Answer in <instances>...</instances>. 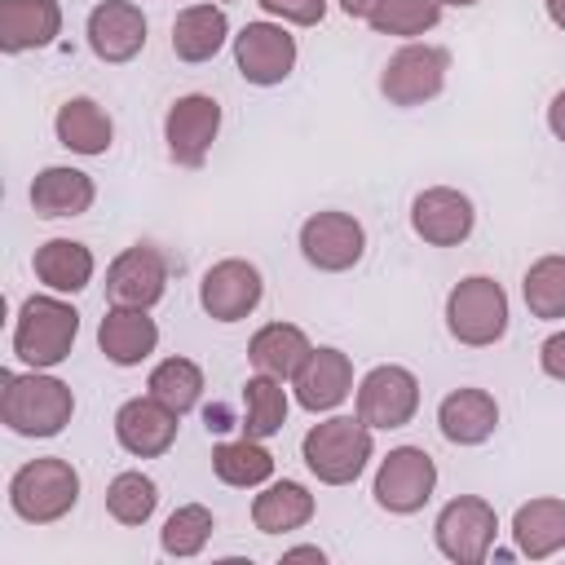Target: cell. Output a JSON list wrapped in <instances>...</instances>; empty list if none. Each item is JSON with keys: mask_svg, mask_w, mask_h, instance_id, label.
<instances>
[{"mask_svg": "<svg viewBox=\"0 0 565 565\" xmlns=\"http://www.w3.org/2000/svg\"><path fill=\"white\" fill-rule=\"evenodd\" d=\"M168 291V256L154 243H132L106 265V296L110 305L154 309Z\"/></svg>", "mask_w": 565, "mask_h": 565, "instance_id": "5bb4252c", "label": "cell"}, {"mask_svg": "<svg viewBox=\"0 0 565 565\" xmlns=\"http://www.w3.org/2000/svg\"><path fill=\"white\" fill-rule=\"evenodd\" d=\"M177 428H181V415L168 411L159 397H128L119 411H115V441L132 455V459H159L172 450L177 441Z\"/></svg>", "mask_w": 565, "mask_h": 565, "instance_id": "ac0fdd59", "label": "cell"}, {"mask_svg": "<svg viewBox=\"0 0 565 565\" xmlns=\"http://www.w3.org/2000/svg\"><path fill=\"white\" fill-rule=\"evenodd\" d=\"M508 291L490 274H468L446 296V331L468 349H490L508 335Z\"/></svg>", "mask_w": 565, "mask_h": 565, "instance_id": "5b68a950", "label": "cell"}, {"mask_svg": "<svg viewBox=\"0 0 565 565\" xmlns=\"http://www.w3.org/2000/svg\"><path fill=\"white\" fill-rule=\"evenodd\" d=\"M62 35V4L57 0H0V49L26 53L49 49Z\"/></svg>", "mask_w": 565, "mask_h": 565, "instance_id": "603a6c76", "label": "cell"}, {"mask_svg": "<svg viewBox=\"0 0 565 565\" xmlns=\"http://www.w3.org/2000/svg\"><path fill=\"white\" fill-rule=\"evenodd\" d=\"M230 40V18L216 0H199V4H185L177 18H172V53L190 66L199 62H212Z\"/></svg>", "mask_w": 565, "mask_h": 565, "instance_id": "d4e9b609", "label": "cell"}, {"mask_svg": "<svg viewBox=\"0 0 565 565\" xmlns=\"http://www.w3.org/2000/svg\"><path fill=\"white\" fill-rule=\"evenodd\" d=\"M212 530H216L212 508H203V503H181V508L168 512V521H163V530H159V547H163V556L190 561V556H199V552L207 547Z\"/></svg>", "mask_w": 565, "mask_h": 565, "instance_id": "d6a6232c", "label": "cell"}, {"mask_svg": "<svg viewBox=\"0 0 565 565\" xmlns=\"http://www.w3.org/2000/svg\"><path fill=\"white\" fill-rule=\"evenodd\" d=\"M340 9H344L349 18H358V22H366V18L380 9V0H340Z\"/></svg>", "mask_w": 565, "mask_h": 565, "instance_id": "ab89813d", "label": "cell"}, {"mask_svg": "<svg viewBox=\"0 0 565 565\" xmlns=\"http://www.w3.org/2000/svg\"><path fill=\"white\" fill-rule=\"evenodd\" d=\"M296 57H300V49H296V35L287 31V22L260 18V22H247L234 35V66L256 88L282 84L296 71Z\"/></svg>", "mask_w": 565, "mask_h": 565, "instance_id": "30bf717a", "label": "cell"}, {"mask_svg": "<svg viewBox=\"0 0 565 565\" xmlns=\"http://www.w3.org/2000/svg\"><path fill=\"white\" fill-rule=\"evenodd\" d=\"M353 411L375 428V433H393L406 428L419 411V380L411 366L402 362H380L371 366L358 388H353Z\"/></svg>", "mask_w": 565, "mask_h": 565, "instance_id": "ba28073f", "label": "cell"}, {"mask_svg": "<svg viewBox=\"0 0 565 565\" xmlns=\"http://www.w3.org/2000/svg\"><path fill=\"white\" fill-rule=\"evenodd\" d=\"M547 128H552V137L565 146V88L547 102Z\"/></svg>", "mask_w": 565, "mask_h": 565, "instance_id": "74e56055", "label": "cell"}, {"mask_svg": "<svg viewBox=\"0 0 565 565\" xmlns=\"http://www.w3.org/2000/svg\"><path fill=\"white\" fill-rule=\"evenodd\" d=\"M477 225V207L455 185H428L411 199V230L428 247H459Z\"/></svg>", "mask_w": 565, "mask_h": 565, "instance_id": "9a60e30c", "label": "cell"}, {"mask_svg": "<svg viewBox=\"0 0 565 565\" xmlns=\"http://www.w3.org/2000/svg\"><path fill=\"white\" fill-rule=\"evenodd\" d=\"M256 4L287 26H318L327 18V0H256Z\"/></svg>", "mask_w": 565, "mask_h": 565, "instance_id": "d590c367", "label": "cell"}, {"mask_svg": "<svg viewBox=\"0 0 565 565\" xmlns=\"http://www.w3.org/2000/svg\"><path fill=\"white\" fill-rule=\"evenodd\" d=\"M97 349L115 366H141L159 349V327H154L150 309L110 305L106 318L97 322Z\"/></svg>", "mask_w": 565, "mask_h": 565, "instance_id": "d6986e66", "label": "cell"}, {"mask_svg": "<svg viewBox=\"0 0 565 565\" xmlns=\"http://www.w3.org/2000/svg\"><path fill=\"white\" fill-rule=\"evenodd\" d=\"M300 459L322 486H353L375 459V428L353 415H327L300 437Z\"/></svg>", "mask_w": 565, "mask_h": 565, "instance_id": "3957f363", "label": "cell"}, {"mask_svg": "<svg viewBox=\"0 0 565 565\" xmlns=\"http://www.w3.org/2000/svg\"><path fill=\"white\" fill-rule=\"evenodd\" d=\"M446 75H450V53L441 44H428V40H406L380 71V93L388 106H424L433 97H441L446 88Z\"/></svg>", "mask_w": 565, "mask_h": 565, "instance_id": "52a82bcc", "label": "cell"}, {"mask_svg": "<svg viewBox=\"0 0 565 565\" xmlns=\"http://www.w3.org/2000/svg\"><path fill=\"white\" fill-rule=\"evenodd\" d=\"M300 256L322 274H344L366 256V230L353 212L322 207L300 221Z\"/></svg>", "mask_w": 565, "mask_h": 565, "instance_id": "8fae6325", "label": "cell"}, {"mask_svg": "<svg viewBox=\"0 0 565 565\" xmlns=\"http://www.w3.org/2000/svg\"><path fill=\"white\" fill-rule=\"evenodd\" d=\"M159 508V486L150 472L141 468H128L119 472L110 486H106V512L119 521V525H146Z\"/></svg>", "mask_w": 565, "mask_h": 565, "instance_id": "836d02e7", "label": "cell"}, {"mask_svg": "<svg viewBox=\"0 0 565 565\" xmlns=\"http://www.w3.org/2000/svg\"><path fill=\"white\" fill-rule=\"evenodd\" d=\"M260 296H265V278L243 256H225L207 265L199 278V309L212 322H243L247 313H256Z\"/></svg>", "mask_w": 565, "mask_h": 565, "instance_id": "7c38bea8", "label": "cell"}, {"mask_svg": "<svg viewBox=\"0 0 565 565\" xmlns=\"http://www.w3.org/2000/svg\"><path fill=\"white\" fill-rule=\"evenodd\" d=\"M318 512V499L309 494V486L300 481H265L260 494L252 499V525L260 534H291L300 525H309Z\"/></svg>", "mask_w": 565, "mask_h": 565, "instance_id": "4316f807", "label": "cell"}, {"mask_svg": "<svg viewBox=\"0 0 565 565\" xmlns=\"http://www.w3.org/2000/svg\"><path fill=\"white\" fill-rule=\"evenodd\" d=\"M146 13L132 4V0H97L88 9V22H84V35H88V49L93 57L119 66V62H132L141 49H146Z\"/></svg>", "mask_w": 565, "mask_h": 565, "instance_id": "e0dca14e", "label": "cell"}, {"mask_svg": "<svg viewBox=\"0 0 565 565\" xmlns=\"http://www.w3.org/2000/svg\"><path fill=\"white\" fill-rule=\"evenodd\" d=\"M539 366H543V375H547V380L565 384V327H561V331H552V335L539 344Z\"/></svg>", "mask_w": 565, "mask_h": 565, "instance_id": "8d00e7d4", "label": "cell"}, {"mask_svg": "<svg viewBox=\"0 0 565 565\" xmlns=\"http://www.w3.org/2000/svg\"><path fill=\"white\" fill-rule=\"evenodd\" d=\"M543 9H547V18H552V26L565 31V0H543Z\"/></svg>", "mask_w": 565, "mask_h": 565, "instance_id": "60d3db41", "label": "cell"}, {"mask_svg": "<svg viewBox=\"0 0 565 565\" xmlns=\"http://www.w3.org/2000/svg\"><path fill=\"white\" fill-rule=\"evenodd\" d=\"M75 415V393L53 371H4L0 375V419L18 437H57Z\"/></svg>", "mask_w": 565, "mask_h": 565, "instance_id": "6da1fadb", "label": "cell"}, {"mask_svg": "<svg viewBox=\"0 0 565 565\" xmlns=\"http://www.w3.org/2000/svg\"><path fill=\"white\" fill-rule=\"evenodd\" d=\"M313 353L305 327L296 322H265L252 340H247V362L260 371V375H274V380H291L300 371V362Z\"/></svg>", "mask_w": 565, "mask_h": 565, "instance_id": "83f0119b", "label": "cell"}, {"mask_svg": "<svg viewBox=\"0 0 565 565\" xmlns=\"http://www.w3.org/2000/svg\"><path fill=\"white\" fill-rule=\"evenodd\" d=\"M146 393L159 397L168 411L185 415V411H194L199 397H203V366H199L194 358L172 353V358H163V362L150 366V375H146Z\"/></svg>", "mask_w": 565, "mask_h": 565, "instance_id": "4dcf8cb0", "label": "cell"}, {"mask_svg": "<svg viewBox=\"0 0 565 565\" xmlns=\"http://www.w3.org/2000/svg\"><path fill=\"white\" fill-rule=\"evenodd\" d=\"M521 300L530 309V318H543V322H561L565 318V256L552 252V256H539L525 278H521Z\"/></svg>", "mask_w": 565, "mask_h": 565, "instance_id": "1f68e13d", "label": "cell"}, {"mask_svg": "<svg viewBox=\"0 0 565 565\" xmlns=\"http://www.w3.org/2000/svg\"><path fill=\"white\" fill-rule=\"evenodd\" d=\"M79 340V309L57 296V291H40V296H26L18 305V318H13V358L22 366H35V371H53L71 358Z\"/></svg>", "mask_w": 565, "mask_h": 565, "instance_id": "7a4b0ae2", "label": "cell"}, {"mask_svg": "<svg viewBox=\"0 0 565 565\" xmlns=\"http://www.w3.org/2000/svg\"><path fill=\"white\" fill-rule=\"evenodd\" d=\"M31 269H35V278H40L44 291L75 296V291H84V287L93 282L97 256H93V247L79 243V238H49V243L35 247Z\"/></svg>", "mask_w": 565, "mask_h": 565, "instance_id": "cb8c5ba5", "label": "cell"}, {"mask_svg": "<svg viewBox=\"0 0 565 565\" xmlns=\"http://www.w3.org/2000/svg\"><path fill=\"white\" fill-rule=\"evenodd\" d=\"M221 137V102L207 93H185L168 106L163 115V141L172 163L181 168H203L212 141Z\"/></svg>", "mask_w": 565, "mask_h": 565, "instance_id": "4fadbf2b", "label": "cell"}, {"mask_svg": "<svg viewBox=\"0 0 565 565\" xmlns=\"http://www.w3.org/2000/svg\"><path fill=\"white\" fill-rule=\"evenodd\" d=\"M437 428H441V437L450 446H481V441H490L494 428H499V402H494V393L472 388V384L450 388L437 402Z\"/></svg>", "mask_w": 565, "mask_h": 565, "instance_id": "ffe728a7", "label": "cell"}, {"mask_svg": "<svg viewBox=\"0 0 565 565\" xmlns=\"http://www.w3.org/2000/svg\"><path fill=\"white\" fill-rule=\"evenodd\" d=\"M287 411H291V397H287L282 380L260 375V371L247 375V384H243V433H247V437L265 441V437L282 433Z\"/></svg>", "mask_w": 565, "mask_h": 565, "instance_id": "f546056e", "label": "cell"}, {"mask_svg": "<svg viewBox=\"0 0 565 565\" xmlns=\"http://www.w3.org/2000/svg\"><path fill=\"white\" fill-rule=\"evenodd\" d=\"M353 393V362L335 344H313V353L291 375V397L309 415H331Z\"/></svg>", "mask_w": 565, "mask_h": 565, "instance_id": "2e32d148", "label": "cell"}, {"mask_svg": "<svg viewBox=\"0 0 565 565\" xmlns=\"http://www.w3.org/2000/svg\"><path fill=\"white\" fill-rule=\"evenodd\" d=\"M26 199H31L35 216L62 221V216H84L93 207V199H97V185H93L88 172H79L71 163H49V168L35 172Z\"/></svg>", "mask_w": 565, "mask_h": 565, "instance_id": "44dd1931", "label": "cell"}, {"mask_svg": "<svg viewBox=\"0 0 565 565\" xmlns=\"http://www.w3.org/2000/svg\"><path fill=\"white\" fill-rule=\"evenodd\" d=\"M282 561H318V565H322V561H327V552H322L318 543H300V547H287V552H282Z\"/></svg>", "mask_w": 565, "mask_h": 565, "instance_id": "f35d334b", "label": "cell"}, {"mask_svg": "<svg viewBox=\"0 0 565 565\" xmlns=\"http://www.w3.org/2000/svg\"><path fill=\"white\" fill-rule=\"evenodd\" d=\"M441 9H472V4H481V0H437Z\"/></svg>", "mask_w": 565, "mask_h": 565, "instance_id": "b9f144b4", "label": "cell"}, {"mask_svg": "<svg viewBox=\"0 0 565 565\" xmlns=\"http://www.w3.org/2000/svg\"><path fill=\"white\" fill-rule=\"evenodd\" d=\"M216 4H230V0H216Z\"/></svg>", "mask_w": 565, "mask_h": 565, "instance_id": "7bdbcfd3", "label": "cell"}, {"mask_svg": "<svg viewBox=\"0 0 565 565\" xmlns=\"http://www.w3.org/2000/svg\"><path fill=\"white\" fill-rule=\"evenodd\" d=\"M212 472H216V481H225L234 490H260L265 481H274V455L265 450V441L243 433L234 441L212 446Z\"/></svg>", "mask_w": 565, "mask_h": 565, "instance_id": "f1b7e54d", "label": "cell"}, {"mask_svg": "<svg viewBox=\"0 0 565 565\" xmlns=\"http://www.w3.org/2000/svg\"><path fill=\"white\" fill-rule=\"evenodd\" d=\"M437 22H441L437 0H380V9L366 18V26L375 35H393V40H419Z\"/></svg>", "mask_w": 565, "mask_h": 565, "instance_id": "e575fe53", "label": "cell"}, {"mask_svg": "<svg viewBox=\"0 0 565 565\" xmlns=\"http://www.w3.org/2000/svg\"><path fill=\"white\" fill-rule=\"evenodd\" d=\"M53 137L57 146H66L71 154H106L115 141V119L106 115V106H97L93 97H66L53 115Z\"/></svg>", "mask_w": 565, "mask_h": 565, "instance_id": "484cf974", "label": "cell"}, {"mask_svg": "<svg viewBox=\"0 0 565 565\" xmlns=\"http://www.w3.org/2000/svg\"><path fill=\"white\" fill-rule=\"evenodd\" d=\"M512 543H516V556H530V561H547L565 552V499L556 494L525 499L512 512Z\"/></svg>", "mask_w": 565, "mask_h": 565, "instance_id": "7402d4cb", "label": "cell"}, {"mask_svg": "<svg viewBox=\"0 0 565 565\" xmlns=\"http://www.w3.org/2000/svg\"><path fill=\"white\" fill-rule=\"evenodd\" d=\"M494 539H499V512L481 494H455L433 521V543L455 565H481L494 552Z\"/></svg>", "mask_w": 565, "mask_h": 565, "instance_id": "8992f818", "label": "cell"}, {"mask_svg": "<svg viewBox=\"0 0 565 565\" xmlns=\"http://www.w3.org/2000/svg\"><path fill=\"white\" fill-rule=\"evenodd\" d=\"M75 503H79V472L62 455L26 459L9 477V508L26 525H53V521L71 516Z\"/></svg>", "mask_w": 565, "mask_h": 565, "instance_id": "277c9868", "label": "cell"}, {"mask_svg": "<svg viewBox=\"0 0 565 565\" xmlns=\"http://www.w3.org/2000/svg\"><path fill=\"white\" fill-rule=\"evenodd\" d=\"M437 490V463L424 446H393L371 481L375 508L393 512V516H415Z\"/></svg>", "mask_w": 565, "mask_h": 565, "instance_id": "9c48e42d", "label": "cell"}]
</instances>
